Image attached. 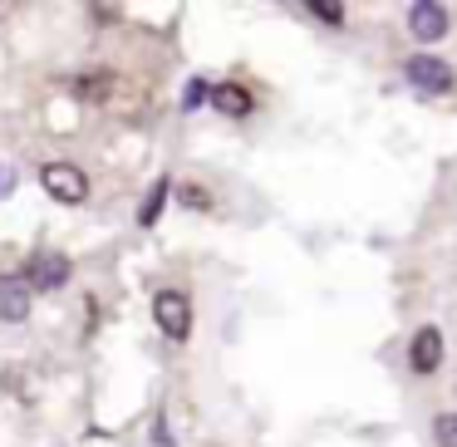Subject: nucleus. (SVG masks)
Masks as SVG:
<instances>
[{"instance_id":"7ed1b4c3","label":"nucleus","mask_w":457,"mask_h":447,"mask_svg":"<svg viewBox=\"0 0 457 447\" xmlns=\"http://www.w3.org/2000/svg\"><path fill=\"white\" fill-rule=\"evenodd\" d=\"M403 74H408V84L413 89H423V94H447L453 89V64L447 60H437V54H413V60L403 64Z\"/></svg>"},{"instance_id":"423d86ee","label":"nucleus","mask_w":457,"mask_h":447,"mask_svg":"<svg viewBox=\"0 0 457 447\" xmlns=\"http://www.w3.org/2000/svg\"><path fill=\"white\" fill-rule=\"evenodd\" d=\"M0 319L5 325L30 319V286H25V276H0Z\"/></svg>"},{"instance_id":"39448f33","label":"nucleus","mask_w":457,"mask_h":447,"mask_svg":"<svg viewBox=\"0 0 457 447\" xmlns=\"http://www.w3.org/2000/svg\"><path fill=\"white\" fill-rule=\"evenodd\" d=\"M408 364H413V374H437V364H443V329L423 325L413 335V349H408Z\"/></svg>"},{"instance_id":"ddd939ff","label":"nucleus","mask_w":457,"mask_h":447,"mask_svg":"<svg viewBox=\"0 0 457 447\" xmlns=\"http://www.w3.org/2000/svg\"><path fill=\"white\" fill-rule=\"evenodd\" d=\"M207 99H212V84H207V79H192V84H187V99H182V109H202Z\"/></svg>"},{"instance_id":"f257e3e1","label":"nucleus","mask_w":457,"mask_h":447,"mask_svg":"<svg viewBox=\"0 0 457 447\" xmlns=\"http://www.w3.org/2000/svg\"><path fill=\"white\" fill-rule=\"evenodd\" d=\"M153 319H158V329L172 344H182V339L192 335V300L182 295V290H158V295H153Z\"/></svg>"},{"instance_id":"6e6552de","label":"nucleus","mask_w":457,"mask_h":447,"mask_svg":"<svg viewBox=\"0 0 457 447\" xmlns=\"http://www.w3.org/2000/svg\"><path fill=\"white\" fill-rule=\"evenodd\" d=\"M212 103H217L227 119H246L251 113V94L241 89V84H221V89H212Z\"/></svg>"},{"instance_id":"9d476101","label":"nucleus","mask_w":457,"mask_h":447,"mask_svg":"<svg viewBox=\"0 0 457 447\" xmlns=\"http://www.w3.org/2000/svg\"><path fill=\"white\" fill-rule=\"evenodd\" d=\"M433 437H437V447H457V413H437Z\"/></svg>"},{"instance_id":"1a4fd4ad","label":"nucleus","mask_w":457,"mask_h":447,"mask_svg":"<svg viewBox=\"0 0 457 447\" xmlns=\"http://www.w3.org/2000/svg\"><path fill=\"white\" fill-rule=\"evenodd\" d=\"M162 202H168V182H153L148 197H143V207H138V221H143V227H153V221H158Z\"/></svg>"},{"instance_id":"20e7f679","label":"nucleus","mask_w":457,"mask_h":447,"mask_svg":"<svg viewBox=\"0 0 457 447\" xmlns=\"http://www.w3.org/2000/svg\"><path fill=\"white\" fill-rule=\"evenodd\" d=\"M25 286L30 290H64L70 286V261H64L60 251H40V256H30V266H25Z\"/></svg>"},{"instance_id":"2eb2a0df","label":"nucleus","mask_w":457,"mask_h":447,"mask_svg":"<svg viewBox=\"0 0 457 447\" xmlns=\"http://www.w3.org/2000/svg\"><path fill=\"white\" fill-rule=\"evenodd\" d=\"M5 187H11V172H0V192H5Z\"/></svg>"},{"instance_id":"0eeeda50","label":"nucleus","mask_w":457,"mask_h":447,"mask_svg":"<svg viewBox=\"0 0 457 447\" xmlns=\"http://www.w3.org/2000/svg\"><path fill=\"white\" fill-rule=\"evenodd\" d=\"M408 30H413L418 40H443L447 35V11L437 5V0H418V5H408Z\"/></svg>"},{"instance_id":"f03ea898","label":"nucleus","mask_w":457,"mask_h":447,"mask_svg":"<svg viewBox=\"0 0 457 447\" xmlns=\"http://www.w3.org/2000/svg\"><path fill=\"white\" fill-rule=\"evenodd\" d=\"M40 182H45V192H50L54 202H64V207H74V202L89 197V178H84L74 162H45Z\"/></svg>"},{"instance_id":"4468645a","label":"nucleus","mask_w":457,"mask_h":447,"mask_svg":"<svg viewBox=\"0 0 457 447\" xmlns=\"http://www.w3.org/2000/svg\"><path fill=\"white\" fill-rule=\"evenodd\" d=\"M182 202H187V207H207V192H197V187H187V192H182Z\"/></svg>"},{"instance_id":"f8f14e48","label":"nucleus","mask_w":457,"mask_h":447,"mask_svg":"<svg viewBox=\"0 0 457 447\" xmlns=\"http://www.w3.org/2000/svg\"><path fill=\"white\" fill-rule=\"evenodd\" d=\"M109 89H113V79H109V74H89V79H79V94H84V99H94V103H99Z\"/></svg>"},{"instance_id":"9b49d317","label":"nucleus","mask_w":457,"mask_h":447,"mask_svg":"<svg viewBox=\"0 0 457 447\" xmlns=\"http://www.w3.org/2000/svg\"><path fill=\"white\" fill-rule=\"evenodd\" d=\"M305 11H310V15H320L325 25H345V5H335V0H310Z\"/></svg>"}]
</instances>
